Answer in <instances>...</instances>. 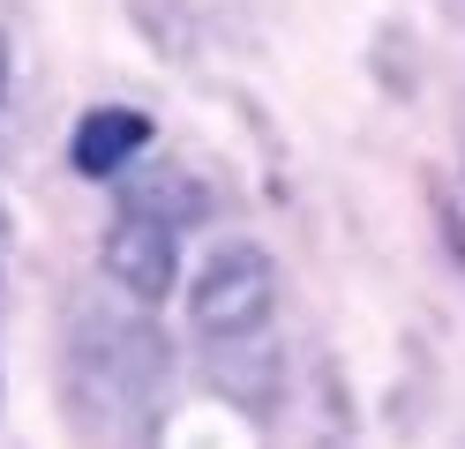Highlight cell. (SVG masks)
Wrapping results in <instances>:
<instances>
[{
	"mask_svg": "<svg viewBox=\"0 0 465 449\" xmlns=\"http://www.w3.org/2000/svg\"><path fill=\"white\" fill-rule=\"evenodd\" d=\"M203 375H211V389L225 405H241L255 419H271L278 397H285V359L271 337H232V345H211V359H203Z\"/></svg>",
	"mask_w": 465,
	"mask_h": 449,
	"instance_id": "cell-5",
	"label": "cell"
},
{
	"mask_svg": "<svg viewBox=\"0 0 465 449\" xmlns=\"http://www.w3.org/2000/svg\"><path fill=\"white\" fill-rule=\"evenodd\" d=\"M143 315H151V307H135V315H91L75 329V367L83 375H105V389L128 397V405L165 375V337Z\"/></svg>",
	"mask_w": 465,
	"mask_h": 449,
	"instance_id": "cell-3",
	"label": "cell"
},
{
	"mask_svg": "<svg viewBox=\"0 0 465 449\" xmlns=\"http://www.w3.org/2000/svg\"><path fill=\"white\" fill-rule=\"evenodd\" d=\"M8 232H15V218H8V202H0V248H8Z\"/></svg>",
	"mask_w": 465,
	"mask_h": 449,
	"instance_id": "cell-7",
	"label": "cell"
},
{
	"mask_svg": "<svg viewBox=\"0 0 465 449\" xmlns=\"http://www.w3.org/2000/svg\"><path fill=\"white\" fill-rule=\"evenodd\" d=\"M0 98H8V45H0Z\"/></svg>",
	"mask_w": 465,
	"mask_h": 449,
	"instance_id": "cell-8",
	"label": "cell"
},
{
	"mask_svg": "<svg viewBox=\"0 0 465 449\" xmlns=\"http://www.w3.org/2000/svg\"><path fill=\"white\" fill-rule=\"evenodd\" d=\"M128 188H121V210H143V218H158V225H173V232H188V225H203L211 218V188H203V180L188 172V165H128L121 172Z\"/></svg>",
	"mask_w": 465,
	"mask_h": 449,
	"instance_id": "cell-6",
	"label": "cell"
},
{
	"mask_svg": "<svg viewBox=\"0 0 465 449\" xmlns=\"http://www.w3.org/2000/svg\"><path fill=\"white\" fill-rule=\"evenodd\" d=\"M143 150H151V112H135V105H91L75 120V135H68V165L83 180H121Z\"/></svg>",
	"mask_w": 465,
	"mask_h": 449,
	"instance_id": "cell-4",
	"label": "cell"
},
{
	"mask_svg": "<svg viewBox=\"0 0 465 449\" xmlns=\"http://www.w3.org/2000/svg\"><path fill=\"white\" fill-rule=\"evenodd\" d=\"M271 315H278V262L255 239H225L188 285V329L203 345H232V337H263Z\"/></svg>",
	"mask_w": 465,
	"mask_h": 449,
	"instance_id": "cell-1",
	"label": "cell"
},
{
	"mask_svg": "<svg viewBox=\"0 0 465 449\" xmlns=\"http://www.w3.org/2000/svg\"><path fill=\"white\" fill-rule=\"evenodd\" d=\"M98 269H105V285L121 299L165 307L173 278H181V239H173V225L143 218V210H121V218L105 225V239H98Z\"/></svg>",
	"mask_w": 465,
	"mask_h": 449,
	"instance_id": "cell-2",
	"label": "cell"
}]
</instances>
